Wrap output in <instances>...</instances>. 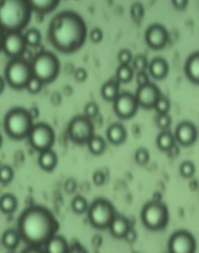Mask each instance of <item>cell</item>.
Instances as JSON below:
<instances>
[{
	"label": "cell",
	"mask_w": 199,
	"mask_h": 253,
	"mask_svg": "<svg viewBox=\"0 0 199 253\" xmlns=\"http://www.w3.org/2000/svg\"><path fill=\"white\" fill-rule=\"evenodd\" d=\"M145 40L146 43L153 50H161L168 43V32L161 25H153L147 29Z\"/></svg>",
	"instance_id": "9a60e30c"
},
{
	"label": "cell",
	"mask_w": 199,
	"mask_h": 253,
	"mask_svg": "<svg viewBox=\"0 0 199 253\" xmlns=\"http://www.w3.org/2000/svg\"><path fill=\"white\" fill-rule=\"evenodd\" d=\"M172 2L176 8L181 11L184 10L187 7L188 4V1H187V0H182V1L175 0V1H172Z\"/></svg>",
	"instance_id": "7dc6e473"
},
{
	"label": "cell",
	"mask_w": 199,
	"mask_h": 253,
	"mask_svg": "<svg viewBox=\"0 0 199 253\" xmlns=\"http://www.w3.org/2000/svg\"><path fill=\"white\" fill-rule=\"evenodd\" d=\"M33 77L31 62L22 58L12 59L5 69V78L9 86L15 90L27 87Z\"/></svg>",
	"instance_id": "8992f818"
},
{
	"label": "cell",
	"mask_w": 199,
	"mask_h": 253,
	"mask_svg": "<svg viewBox=\"0 0 199 253\" xmlns=\"http://www.w3.org/2000/svg\"><path fill=\"white\" fill-rule=\"evenodd\" d=\"M136 82L139 86H143L150 83L148 75L145 71H140L136 77Z\"/></svg>",
	"instance_id": "7bdbcfd3"
},
{
	"label": "cell",
	"mask_w": 199,
	"mask_h": 253,
	"mask_svg": "<svg viewBox=\"0 0 199 253\" xmlns=\"http://www.w3.org/2000/svg\"><path fill=\"white\" fill-rule=\"evenodd\" d=\"M88 217L94 227L102 229L109 227L115 218L113 206L107 200H96L90 207Z\"/></svg>",
	"instance_id": "ba28073f"
},
{
	"label": "cell",
	"mask_w": 199,
	"mask_h": 253,
	"mask_svg": "<svg viewBox=\"0 0 199 253\" xmlns=\"http://www.w3.org/2000/svg\"><path fill=\"white\" fill-rule=\"evenodd\" d=\"M31 66L33 77L43 84L53 82L60 71L59 60L57 56L50 51L38 52L32 59Z\"/></svg>",
	"instance_id": "277c9868"
},
{
	"label": "cell",
	"mask_w": 199,
	"mask_h": 253,
	"mask_svg": "<svg viewBox=\"0 0 199 253\" xmlns=\"http://www.w3.org/2000/svg\"><path fill=\"white\" fill-rule=\"evenodd\" d=\"M26 44L30 47H38L40 44L41 35L38 29L33 28L29 29L24 35Z\"/></svg>",
	"instance_id": "f1b7e54d"
},
{
	"label": "cell",
	"mask_w": 199,
	"mask_h": 253,
	"mask_svg": "<svg viewBox=\"0 0 199 253\" xmlns=\"http://www.w3.org/2000/svg\"><path fill=\"white\" fill-rule=\"evenodd\" d=\"M171 108L170 101L167 97L161 96L155 105V108L159 114H168Z\"/></svg>",
	"instance_id": "1f68e13d"
},
{
	"label": "cell",
	"mask_w": 199,
	"mask_h": 253,
	"mask_svg": "<svg viewBox=\"0 0 199 253\" xmlns=\"http://www.w3.org/2000/svg\"><path fill=\"white\" fill-rule=\"evenodd\" d=\"M32 11L39 13V14H47L53 11L59 4L60 1L58 0H49V1H35L31 0L28 1Z\"/></svg>",
	"instance_id": "7402d4cb"
},
{
	"label": "cell",
	"mask_w": 199,
	"mask_h": 253,
	"mask_svg": "<svg viewBox=\"0 0 199 253\" xmlns=\"http://www.w3.org/2000/svg\"><path fill=\"white\" fill-rule=\"evenodd\" d=\"M32 12L28 1L0 0V29L5 34L21 33L30 22Z\"/></svg>",
	"instance_id": "3957f363"
},
{
	"label": "cell",
	"mask_w": 199,
	"mask_h": 253,
	"mask_svg": "<svg viewBox=\"0 0 199 253\" xmlns=\"http://www.w3.org/2000/svg\"><path fill=\"white\" fill-rule=\"evenodd\" d=\"M142 219L146 227L152 231L164 229L169 219L167 207L159 202L147 204L142 210Z\"/></svg>",
	"instance_id": "52a82bcc"
},
{
	"label": "cell",
	"mask_w": 199,
	"mask_h": 253,
	"mask_svg": "<svg viewBox=\"0 0 199 253\" xmlns=\"http://www.w3.org/2000/svg\"><path fill=\"white\" fill-rule=\"evenodd\" d=\"M58 159L56 154L49 149L40 153L39 157V164L45 171L50 172L57 166Z\"/></svg>",
	"instance_id": "44dd1931"
},
{
	"label": "cell",
	"mask_w": 199,
	"mask_h": 253,
	"mask_svg": "<svg viewBox=\"0 0 199 253\" xmlns=\"http://www.w3.org/2000/svg\"><path fill=\"white\" fill-rule=\"evenodd\" d=\"M132 60V52L128 50H123L119 52V60L121 65H129Z\"/></svg>",
	"instance_id": "60d3db41"
},
{
	"label": "cell",
	"mask_w": 199,
	"mask_h": 253,
	"mask_svg": "<svg viewBox=\"0 0 199 253\" xmlns=\"http://www.w3.org/2000/svg\"><path fill=\"white\" fill-rule=\"evenodd\" d=\"M20 240V236L18 232L9 230L3 235L2 242L5 248L14 249L17 247Z\"/></svg>",
	"instance_id": "484cf974"
},
{
	"label": "cell",
	"mask_w": 199,
	"mask_h": 253,
	"mask_svg": "<svg viewBox=\"0 0 199 253\" xmlns=\"http://www.w3.org/2000/svg\"><path fill=\"white\" fill-rule=\"evenodd\" d=\"M4 33L0 29V51L2 50L3 42H4Z\"/></svg>",
	"instance_id": "f907efd6"
},
{
	"label": "cell",
	"mask_w": 199,
	"mask_h": 253,
	"mask_svg": "<svg viewBox=\"0 0 199 253\" xmlns=\"http://www.w3.org/2000/svg\"><path fill=\"white\" fill-rule=\"evenodd\" d=\"M77 183L76 180L73 179L68 180L67 182L65 183V190L68 193H71L74 192L76 189Z\"/></svg>",
	"instance_id": "bcb514c9"
},
{
	"label": "cell",
	"mask_w": 199,
	"mask_h": 253,
	"mask_svg": "<svg viewBox=\"0 0 199 253\" xmlns=\"http://www.w3.org/2000/svg\"><path fill=\"white\" fill-rule=\"evenodd\" d=\"M180 172L185 177H190L194 175L195 172V167L194 163L189 161H187L181 164L180 167Z\"/></svg>",
	"instance_id": "d590c367"
},
{
	"label": "cell",
	"mask_w": 199,
	"mask_h": 253,
	"mask_svg": "<svg viewBox=\"0 0 199 253\" xmlns=\"http://www.w3.org/2000/svg\"><path fill=\"white\" fill-rule=\"evenodd\" d=\"M68 131L71 140L80 144L87 143L94 136L93 125L86 117L74 118L68 126Z\"/></svg>",
	"instance_id": "30bf717a"
},
{
	"label": "cell",
	"mask_w": 199,
	"mask_h": 253,
	"mask_svg": "<svg viewBox=\"0 0 199 253\" xmlns=\"http://www.w3.org/2000/svg\"><path fill=\"white\" fill-rule=\"evenodd\" d=\"M29 114L33 118V120L37 118L39 116V112L37 108H32L30 110H28Z\"/></svg>",
	"instance_id": "681fc988"
},
{
	"label": "cell",
	"mask_w": 199,
	"mask_h": 253,
	"mask_svg": "<svg viewBox=\"0 0 199 253\" xmlns=\"http://www.w3.org/2000/svg\"><path fill=\"white\" fill-rule=\"evenodd\" d=\"M84 113L87 118H93L96 117L99 113V108L95 103L87 104L84 108Z\"/></svg>",
	"instance_id": "ab89813d"
},
{
	"label": "cell",
	"mask_w": 199,
	"mask_h": 253,
	"mask_svg": "<svg viewBox=\"0 0 199 253\" xmlns=\"http://www.w3.org/2000/svg\"><path fill=\"white\" fill-rule=\"evenodd\" d=\"M133 66L139 72L145 71L148 67V59L142 54L137 55L133 61Z\"/></svg>",
	"instance_id": "74e56055"
},
{
	"label": "cell",
	"mask_w": 199,
	"mask_h": 253,
	"mask_svg": "<svg viewBox=\"0 0 199 253\" xmlns=\"http://www.w3.org/2000/svg\"><path fill=\"white\" fill-rule=\"evenodd\" d=\"M28 137L32 147L40 153L51 149L55 139L53 128L44 123L34 125Z\"/></svg>",
	"instance_id": "9c48e42d"
},
{
	"label": "cell",
	"mask_w": 199,
	"mask_h": 253,
	"mask_svg": "<svg viewBox=\"0 0 199 253\" xmlns=\"http://www.w3.org/2000/svg\"><path fill=\"white\" fill-rule=\"evenodd\" d=\"M72 208H73L74 211L78 214L84 213L86 211L87 208L86 200L83 197H76L72 203Z\"/></svg>",
	"instance_id": "4dcf8cb0"
},
{
	"label": "cell",
	"mask_w": 199,
	"mask_h": 253,
	"mask_svg": "<svg viewBox=\"0 0 199 253\" xmlns=\"http://www.w3.org/2000/svg\"><path fill=\"white\" fill-rule=\"evenodd\" d=\"M130 13H131L133 20L136 22L140 21L142 20L143 16H144V8L140 3H135V4L132 5Z\"/></svg>",
	"instance_id": "e575fe53"
},
{
	"label": "cell",
	"mask_w": 199,
	"mask_h": 253,
	"mask_svg": "<svg viewBox=\"0 0 199 253\" xmlns=\"http://www.w3.org/2000/svg\"><path fill=\"white\" fill-rule=\"evenodd\" d=\"M149 71L153 78L158 80H163L167 76L169 72L167 61L161 57L155 58L150 64Z\"/></svg>",
	"instance_id": "ac0fdd59"
},
{
	"label": "cell",
	"mask_w": 199,
	"mask_h": 253,
	"mask_svg": "<svg viewBox=\"0 0 199 253\" xmlns=\"http://www.w3.org/2000/svg\"><path fill=\"white\" fill-rule=\"evenodd\" d=\"M107 136L111 143L115 145H119L125 142L127 132L125 128L121 124L116 123L109 127Z\"/></svg>",
	"instance_id": "d6986e66"
},
{
	"label": "cell",
	"mask_w": 199,
	"mask_h": 253,
	"mask_svg": "<svg viewBox=\"0 0 199 253\" xmlns=\"http://www.w3.org/2000/svg\"><path fill=\"white\" fill-rule=\"evenodd\" d=\"M158 126L161 129H167L171 124V118L168 114H159L157 120Z\"/></svg>",
	"instance_id": "f35d334b"
},
{
	"label": "cell",
	"mask_w": 199,
	"mask_h": 253,
	"mask_svg": "<svg viewBox=\"0 0 199 253\" xmlns=\"http://www.w3.org/2000/svg\"><path fill=\"white\" fill-rule=\"evenodd\" d=\"M90 38L94 43H99L103 38V32L100 29H94L90 33Z\"/></svg>",
	"instance_id": "b9f144b4"
},
{
	"label": "cell",
	"mask_w": 199,
	"mask_h": 253,
	"mask_svg": "<svg viewBox=\"0 0 199 253\" xmlns=\"http://www.w3.org/2000/svg\"><path fill=\"white\" fill-rule=\"evenodd\" d=\"M117 77L118 80L126 84L131 81L133 77V71L129 65H121L117 72Z\"/></svg>",
	"instance_id": "f546056e"
},
{
	"label": "cell",
	"mask_w": 199,
	"mask_h": 253,
	"mask_svg": "<svg viewBox=\"0 0 199 253\" xmlns=\"http://www.w3.org/2000/svg\"><path fill=\"white\" fill-rule=\"evenodd\" d=\"M90 152L95 155H100L106 150V143L102 137L93 136L87 143Z\"/></svg>",
	"instance_id": "4316f807"
},
{
	"label": "cell",
	"mask_w": 199,
	"mask_h": 253,
	"mask_svg": "<svg viewBox=\"0 0 199 253\" xmlns=\"http://www.w3.org/2000/svg\"><path fill=\"white\" fill-rule=\"evenodd\" d=\"M85 22L77 12L64 11L52 19L48 28V39L53 47L64 54L80 50L87 37Z\"/></svg>",
	"instance_id": "6da1fadb"
},
{
	"label": "cell",
	"mask_w": 199,
	"mask_h": 253,
	"mask_svg": "<svg viewBox=\"0 0 199 253\" xmlns=\"http://www.w3.org/2000/svg\"><path fill=\"white\" fill-rule=\"evenodd\" d=\"M14 177V171L12 168L8 166H2L0 167V182L4 184L12 181Z\"/></svg>",
	"instance_id": "d6a6232c"
},
{
	"label": "cell",
	"mask_w": 199,
	"mask_h": 253,
	"mask_svg": "<svg viewBox=\"0 0 199 253\" xmlns=\"http://www.w3.org/2000/svg\"><path fill=\"white\" fill-rule=\"evenodd\" d=\"M195 239L190 232L179 231L171 236L168 243L169 252L172 253H189L195 251Z\"/></svg>",
	"instance_id": "8fae6325"
},
{
	"label": "cell",
	"mask_w": 199,
	"mask_h": 253,
	"mask_svg": "<svg viewBox=\"0 0 199 253\" xmlns=\"http://www.w3.org/2000/svg\"><path fill=\"white\" fill-rule=\"evenodd\" d=\"M45 252L50 253H64L68 252V245L65 239L61 236H54L45 245Z\"/></svg>",
	"instance_id": "603a6c76"
},
{
	"label": "cell",
	"mask_w": 199,
	"mask_h": 253,
	"mask_svg": "<svg viewBox=\"0 0 199 253\" xmlns=\"http://www.w3.org/2000/svg\"><path fill=\"white\" fill-rule=\"evenodd\" d=\"M75 78L78 82H82L85 81L87 78V72L84 68H79L75 73Z\"/></svg>",
	"instance_id": "f6af8a7d"
},
{
	"label": "cell",
	"mask_w": 199,
	"mask_h": 253,
	"mask_svg": "<svg viewBox=\"0 0 199 253\" xmlns=\"http://www.w3.org/2000/svg\"><path fill=\"white\" fill-rule=\"evenodd\" d=\"M114 102V110L122 119H129L138 111L139 105L135 96L128 92L119 94Z\"/></svg>",
	"instance_id": "7c38bea8"
},
{
	"label": "cell",
	"mask_w": 199,
	"mask_h": 253,
	"mask_svg": "<svg viewBox=\"0 0 199 253\" xmlns=\"http://www.w3.org/2000/svg\"><path fill=\"white\" fill-rule=\"evenodd\" d=\"M109 228L114 237L123 238L130 229L129 223L128 219L123 216H115Z\"/></svg>",
	"instance_id": "ffe728a7"
},
{
	"label": "cell",
	"mask_w": 199,
	"mask_h": 253,
	"mask_svg": "<svg viewBox=\"0 0 199 253\" xmlns=\"http://www.w3.org/2000/svg\"><path fill=\"white\" fill-rule=\"evenodd\" d=\"M175 139L172 134L169 132H163L159 134L157 144L159 149L162 151H168L171 150L174 146Z\"/></svg>",
	"instance_id": "83f0119b"
},
{
	"label": "cell",
	"mask_w": 199,
	"mask_h": 253,
	"mask_svg": "<svg viewBox=\"0 0 199 253\" xmlns=\"http://www.w3.org/2000/svg\"><path fill=\"white\" fill-rule=\"evenodd\" d=\"M135 160L139 165H145L148 163L150 155L148 150L144 148H140L135 153Z\"/></svg>",
	"instance_id": "8d00e7d4"
},
{
	"label": "cell",
	"mask_w": 199,
	"mask_h": 253,
	"mask_svg": "<svg viewBox=\"0 0 199 253\" xmlns=\"http://www.w3.org/2000/svg\"><path fill=\"white\" fill-rule=\"evenodd\" d=\"M2 139L1 134H0V147H1V146L2 145Z\"/></svg>",
	"instance_id": "f5cc1de1"
},
{
	"label": "cell",
	"mask_w": 199,
	"mask_h": 253,
	"mask_svg": "<svg viewBox=\"0 0 199 253\" xmlns=\"http://www.w3.org/2000/svg\"><path fill=\"white\" fill-rule=\"evenodd\" d=\"M124 238L126 239V241L129 243H133L136 241L137 235L134 230L130 228Z\"/></svg>",
	"instance_id": "c3c4849f"
},
{
	"label": "cell",
	"mask_w": 199,
	"mask_h": 253,
	"mask_svg": "<svg viewBox=\"0 0 199 253\" xmlns=\"http://www.w3.org/2000/svg\"><path fill=\"white\" fill-rule=\"evenodd\" d=\"M43 84L41 81L38 80L37 78L33 77L31 80L29 81L26 88H27L29 93L36 94L39 93L41 91L42 87H43Z\"/></svg>",
	"instance_id": "836d02e7"
},
{
	"label": "cell",
	"mask_w": 199,
	"mask_h": 253,
	"mask_svg": "<svg viewBox=\"0 0 199 253\" xmlns=\"http://www.w3.org/2000/svg\"><path fill=\"white\" fill-rule=\"evenodd\" d=\"M197 128L190 122L185 121L178 125L176 129L175 137L178 142L184 146L192 145L197 140Z\"/></svg>",
	"instance_id": "2e32d148"
},
{
	"label": "cell",
	"mask_w": 199,
	"mask_h": 253,
	"mask_svg": "<svg viewBox=\"0 0 199 253\" xmlns=\"http://www.w3.org/2000/svg\"><path fill=\"white\" fill-rule=\"evenodd\" d=\"M93 182L97 186H101L105 182L106 177L104 174L101 171H97L94 173Z\"/></svg>",
	"instance_id": "ee69618b"
},
{
	"label": "cell",
	"mask_w": 199,
	"mask_h": 253,
	"mask_svg": "<svg viewBox=\"0 0 199 253\" xmlns=\"http://www.w3.org/2000/svg\"><path fill=\"white\" fill-rule=\"evenodd\" d=\"M161 96L158 87L152 83L139 86L135 95L139 106L146 109L155 108L157 102Z\"/></svg>",
	"instance_id": "5bb4252c"
},
{
	"label": "cell",
	"mask_w": 199,
	"mask_h": 253,
	"mask_svg": "<svg viewBox=\"0 0 199 253\" xmlns=\"http://www.w3.org/2000/svg\"><path fill=\"white\" fill-rule=\"evenodd\" d=\"M102 94L104 99L107 101H115L119 94V84L114 81L107 82L102 87Z\"/></svg>",
	"instance_id": "cb8c5ba5"
},
{
	"label": "cell",
	"mask_w": 199,
	"mask_h": 253,
	"mask_svg": "<svg viewBox=\"0 0 199 253\" xmlns=\"http://www.w3.org/2000/svg\"><path fill=\"white\" fill-rule=\"evenodd\" d=\"M17 206V199L11 194H5L0 198V210L3 212L9 213L14 212Z\"/></svg>",
	"instance_id": "d4e9b609"
},
{
	"label": "cell",
	"mask_w": 199,
	"mask_h": 253,
	"mask_svg": "<svg viewBox=\"0 0 199 253\" xmlns=\"http://www.w3.org/2000/svg\"><path fill=\"white\" fill-rule=\"evenodd\" d=\"M5 88V82L4 80L1 77H0V94H1L2 92L4 91Z\"/></svg>",
	"instance_id": "816d5d0a"
},
{
	"label": "cell",
	"mask_w": 199,
	"mask_h": 253,
	"mask_svg": "<svg viewBox=\"0 0 199 253\" xmlns=\"http://www.w3.org/2000/svg\"><path fill=\"white\" fill-rule=\"evenodd\" d=\"M59 229L54 215L43 207L35 206L26 209L18 219V232L32 247L45 245Z\"/></svg>",
	"instance_id": "7a4b0ae2"
},
{
	"label": "cell",
	"mask_w": 199,
	"mask_h": 253,
	"mask_svg": "<svg viewBox=\"0 0 199 253\" xmlns=\"http://www.w3.org/2000/svg\"><path fill=\"white\" fill-rule=\"evenodd\" d=\"M27 46L24 35L21 32L5 34L2 50L8 57L12 59L21 58L27 51Z\"/></svg>",
	"instance_id": "4fadbf2b"
},
{
	"label": "cell",
	"mask_w": 199,
	"mask_h": 253,
	"mask_svg": "<svg viewBox=\"0 0 199 253\" xmlns=\"http://www.w3.org/2000/svg\"><path fill=\"white\" fill-rule=\"evenodd\" d=\"M185 72L192 83L199 84V52L192 54L187 59L185 65Z\"/></svg>",
	"instance_id": "e0dca14e"
},
{
	"label": "cell",
	"mask_w": 199,
	"mask_h": 253,
	"mask_svg": "<svg viewBox=\"0 0 199 253\" xmlns=\"http://www.w3.org/2000/svg\"><path fill=\"white\" fill-rule=\"evenodd\" d=\"M28 110L17 107L9 110L4 118V126L6 133L16 140L28 137L34 124Z\"/></svg>",
	"instance_id": "5b68a950"
}]
</instances>
